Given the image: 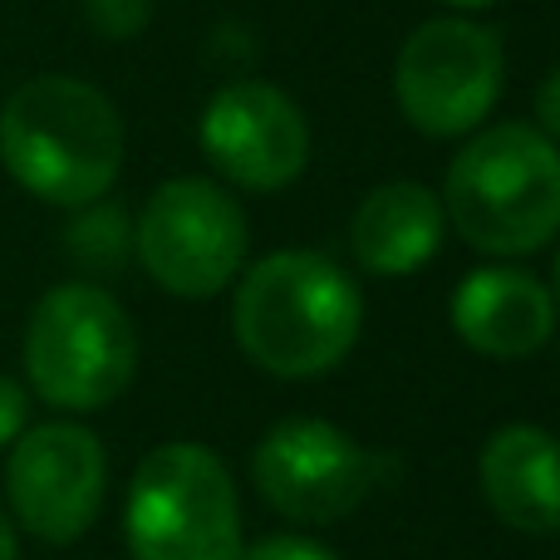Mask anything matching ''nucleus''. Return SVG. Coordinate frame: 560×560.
<instances>
[{
  "instance_id": "obj_10",
  "label": "nucleus",
  "mask_w": 560,
  "mask_h": 560,
  "mask_svg": "<svg viewBox=\"0 0 560 560\" xmlns=\"http://www.w3.org/2000/svg\"><path fill=\"white\" fill-rule=\"evenodd\" d=\"M202 153L226 183L246 192H280L310 163V124L295 98L276 84L236 79L207 104Z\"/></svg>"
},
{
  "instance_id": "obj_16",
  "label": "nucleus",
  "mask_w": 560,
  "mask_h": 560,
  "mask_svg": "<svg viewBox=\"0 0 560 560\" xmlns=\"http://www.w3.org/2000/svg\"><path fill=\"white\" fill-rule=\"evenodd\" d=\"M236 560H339V556L325 551V546H315V541H305V536H266V541H256L252 551L242 546Z\"/></svg>"
},
{
  "instance_id": "obj_20",
  "label": "nucleus",
  "mask_w": 560,
  "mask_h": 560,
  "mask_svg": "<svg viewBox=\"0 0 560 560\" xmlns=\"http://www.w3.org/2000/svg\"><path fill=\"white\" fill-rule=\"evenodd\" d=\"M443 5H453V10H487V5H497V0H443Z\"/></svg>"
},
{
  "instance_id": "obj_13",
  "label": "nucleus",
  "mask_w": 560,
  "mask_h": 560,
  "mask_svg": "<svg viewBox=\"0 0 560 560\" xmlns=\"http://www.w3.org/2000/svg\"><path fill=\"white\" fill-rule=\"evenodd\" d=\"M447 212L443 197H433L423 183H384L359 202L349 246L359 266L374 276H413L443 246Z\"/></svg>"
},
{
  "instance_id": "obj_19",
  "label": "nucleus",
  "mask_w": 560,
  "mask_h": 560,
  "mask_svg": "<svg viewBox=\"0 0 560 560\" xmlns=\"http://www.w3.org/2000/svg\"><path fill=\"white\" fill-rule=\"evenodd\" d=\"M20 556V541H15V522L0 512V560H15Z\"/></svg>"
},
{
  "instance_id": "obj_6",
  "label": "nucleus",
  "mask_w": 560,
  "mask_h": 560,
  "mask_svg": "<svg viewBox=\"0 0 560 560\" xmlns=\"http://www.w3.org/2000/svg\"><path fill=\"white\" fill-rule=\"evenodd\" d=\"M246 212L226 187L207 177H173L148 197L133 226L143 271L177 300H207L226 290L246 261Z\"/></svg>"
},
{
  "instance_id": "obj_21",
  "label": "nucleus",
  "mask_w": 560,
  "mask_h": 560,
  "mask_svg": "<svg viewBox=\"0 0 560 560\" xmlns=\"http://www.w3.org/2000/svg\"><path fill=\"white\" fill-rule=\"evenodd\" d=\"M556 285H560V256H556Z\"/></svg>"
},
{
  "instance_id": "obj_8",
  "label": "nucleus",
  "mask_w": 560,
  "mask_h": 560,
  "mask_svg": "<svg viewBox=\"0 0 560 560\" xmlns=\"http://www.w3.org/2000/svg\"><path fill=\"white\" fill-rule=\"evenodd\" d=\"M108 487L104 443L84 423H39L10 443V516L49 546H69L94 526Z\"/></svg>"
},
{
  "instance_id": "obj_7",
  "label": "nucleus",
  "mask_w": 560,
  "mask_h": 560,
  "mask_svg": "<svg viewBox=\"0 0 560 560\" xmlns=\"http://www.w3.org/2000/svg\"><path fill=\"white\" fill-rule=\"evenodd\" d=\"M506 55L497 30L472 20H428L404 39L394 65V94L404 118L428 138H463L492 114L502 94Z\"/></svg>"
},
{
  "instance_id": "obj_3",
  "label": "nucleus",
  "mask_w": 560,
  "mask_h": 560,
  "mask_svg": "<svg viewBox=\"0 0 560 560\" xmlns=\"http://www.w3.org/2000/svg\"><path fill=\"white\" fill-rule=\"evenodd\" d=\"M443 212L487 256L541 252L560 232V148L532 124H497L453 158Z\"/></svg>"
},
{
  "instance_id": "obj_5",
  "label": "nucleus",
  "mask_w": 560,
  "mask_h": 560,
  "mask_svg": "<svg viewBox=\"0 0 560 560\" xmlns=\"http://www.w3.org/2000/svg\"><path fill=\"white\" fill-rule=\"evenodd\" d=\"M124 536L133 560H236L242 502L222 457L202 443H163L128 482Z\"/></svg>"
},
{
  "instance_id": "obj_12",
  "label": "nucleus",
  "mask_w": 560,
  "mask_h": 560,
  "mask_svg": "<svg viewBox=\"0 0 560 560\" xmlns=\"http://www.w3.org/2000/svg\"><path fill=\"white\" fill-rule=\"evenodd\" d=\"M482 497L512 532L556 536L560 532V438L532 423H506L487 438Z\"/></svg>"
},
{
  "instance_id": "obj_1",
  "label": "nucleus",
  "mask_w": 560,
  "mask_h": 560,
  "mask_svg": "<svg viewBox=\"0 0 560 560\" xmlns=\"http://www.w3.org/2000/svg\"><path fill=\"white\" fill-rule=\"evenodd\" d=\"M0 163L39 202L89 207L118 183L124 118L74 74L25 79L0 108Z\"/></svg>"
},
{
  "instance_id": "obj_11",
  "label": "nucleus",
  "mask_w": 560,
  "mask_h": 560,
  "mask_svg": "<svg viewBox=\"0 0 560 560\" xmlns=\"http://www.w3.org/2000/svg\"><path fill=\"white\" fill-rule=\"evenodd\" d=\"M453 329L487 359H526L551 339L556 300L516 266H482L453 290Z\"/></svg>"
},
{
  "instance_id": "obj_2",
  "label": "nucleus",
  "mask_w": 560,
  "mask_h": 560,
  "mask_svg": "<svg viewBox=\"0 0 560 560\" xmlns=\"http://www.w3.org/2000/svg\"><path fill=\"white\" fill-rule=\"evenodd\" d=\"M232 325L246 359H256L266 374L319 378L354 349L364 295L329 256L276 252L242 276Z\"/></svg>"
},
{
  "instance_id": "obj_4",
  "label": "nucleus",
  "mask_w": 560,
  "mask_h": 560,
  "mask_svg": "<svg viewBox=\"0 0 560 560\" xmlns=\"http://www.w3.org/2000/svg\"><path fill=\"white\" fill-rule=\"evenodd\" d=\"M25 374L49 408L94 413L138 374V329L104 285L69 280L45 290L25 329Z\"/></svg>"
},
{
  "instance_id": "obj_17",
  "label": "nucleus",
  "mask_w": 560,
  "mask_h": 560,
  "mask_svg": "<svg viewBox=\"0 0 560 560\" xmlns=\"http://www.w3.org/2000/svg\"><path fill=\"white\" fill-rule=\"evenodd\" d=\"M30 423V394L10 374H0V447H10Z\"/></svg>"
},
{
  "instance_id": "obj_9",
  "label": "nucleus",
  "mask_w": 560,
  "mask_h": 560,
  "mask_svg": "<svg viewBox=\"0 0 560 560\" xmlns=\"http://www.w3.org/2000/svg\"><path fill=\"white\" fill-rule=\"evenodd\" d=\"M252 482L285 522H339L374 487V457L325 418H285L256 443Z\"/></svg>"
},
{
  "instance_id": "obj_18",
  "label": "nucleus",
  "mask_w": 560,
  "mask_h": 560,
  "mask_svg": "<svg viewBox=\"0 0 560 560\" xmlns=\"http://www.w3.org/2000/svg\"><path fill=\"white\" fill-rule=\"evenodd\" d=\"M536 128L560 148V65L541 79V89H536Z\"/></svg>"
},
{
  "instance_id": "obj_15",
  "label": "nucleus",
  "mask_w": 560,
  "mask_h": 560,
  "mask_svg": "<svg viewBox=\"0 0 560 560\" xmlns=\"http://www.w3.org/2000/svg\"><path fill=\"white\" fill-rule=\"evenodd\" d=\"M84 15L104 39H133L153 20V0H84Z\"/></svg>"
},
{
  "instance_id": "obj_14",
  "label": "nucleus",
  "mask_w": 560,
  "mask_h": 560,
  "mask_svg": "<svg viewBox=\"0 0 560 560\" xmlns=\"http://www.w3.org/2000/svg\"><path fill=\"white\" fill-rule=\"evenodd\" d=\"M74 222H69L65 232V246L69 256H74L84 271L94 276H114L124 271L128 252H133V222H128V212L118 202H89V207H74Z\"/></svg>"
}]
</instances>
